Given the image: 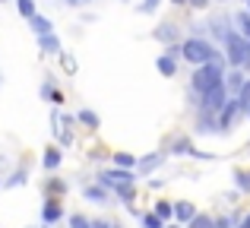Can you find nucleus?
<instances>
[{
    "label": "nucleus",
    "instance_id": "obj_1",
    "mask_svg": "<svg viewBox=\"0 0 250 228\" xmlns=\"http://www.w3.org/2000/svg\"><path fill=\"white\" fill-rule=\"evenodd\" d=\"M225 76V57L222 54H215L209 63H200V67L193 70V80H190V86H193V92H209L212 86H219V83H225L222 80Z\"/></svg>",
    "mask_w": 250,
    "mask_h": 228
},
{
    "label": "nucleus",
    "instance_id": "obj_2",
    "mask_svg": "<svg viewBox=\"0 0 250 228\" xmlns=\"http://www.w3.org/2000/svg\"><path fill=\"white\" fill-rule=\"evenodd\" d=\"M215 54H219V51H215L212 44L206 41V38H187V41L181 44V57H187L193 67H200V63H209Z\"/></svg>",
    "mask_w": 250,
    "mask_h": 228
},
{
    "label": "nucleus",
    "instance_id": "obj_3",
    "mask_svg": "<svg viewBox=\"0 0 250 228\" xmlns=\"http://www.w3.org/2000/svg\"><path fill=\"white\" fill-rule=\"evenodd\" d=\"M225 48H228V61L234 63V67H250V41L247 38H241L238 32H228L225 35Z\"/></svg>",
    "mask_w": 250,
    "mask_h": 228
},
{
    "label": "nucleus",
    "instance_id": "obj_4",
    "mask_svg": "<svg viewBox=\"0 0 250 228\" xmlns=\"http://www.w3.org/2000/svg\"><path fill=\"white\" fill-rule=\"evenodd\" d=\"M228 102V89H225V83H219V86H212L209 92H203V114H219L222 111V105Z\"/></svg>",
    "mask_w": 250,
    "mask_h": 228
},
{
    "label": "nucleus",
    "instance_id": "obj_5",
    "mask_svg": "<svg viewBox=\"0 0 250 228\" xmlns=\"http://www.w3.org/2000/svg\"><path fill=\"white\" fill-rule=\"evenodd\" d=\"M238 114H241V105H238V99H228L225 105H222V111H219V124H215V127L228 130L234 121H238Z\"/></svg>",
    "mask_w": 250,
    "mask_h": 228
},
{
    "label": "nucleus",
    "instance_id": "obj_6",
    "mask_svg": "<svg viewBox=\"0 0 250 228\" xmlns=\"http://www.w3.org/2000/svg\"><path fill=\"white\" fill-rule=\"evenodd\" d=\"M98 178H102V184H108V187L133 184V174H130V168H117V171H102Z\"/></svg>",
    "mask_w": 250,
    "mask_h": 228
},
{
    "label": "nucleus",
    "instance_id": "obj_7",
    "mask_svg": "<svg viewBox=\"0 0 250 228\" xmlns=\"http://www.w3.org/2000/svg\"><path fill=\"white\" fill-rule=\"evenodd\" d=\"M38 48H42V54H61V41H57L54 32L51 35H38Z\"/></svg>",
    "mask_w": 250,
    "mask_h": 228
},
{
    "label": "nucleus",
    "instance_id": "obj_8",
    "mask_svg": "<svg viewBox=\"0 0 250 228\" xmlns=\"http://www.w3.org/2000/svg\"><path fill=\"white\" fill-rule=\"evenodd\" d=\"M32 19V32H35V35H51V32H54V22H51L48 16H29Z\"/></svg>",
    "mask_w": 250,
    "mask_h": 228
},
{
    "label": "nucleus",
    "instance_id": "obj_9",
    "mask_svg": "<svg viewBox=\"0 0 250 228\" xmlns=\"http://www.w3.org/2000/svg\"><path fill=\"white\" fill-rule=\"evenodd\" d=\"M162 162H165V155H162V152H155V155H146V159H140V165H136V168H140L143 174H149L152 168H159Z\"/></svg>",
    "mask_w": 250,
    "mask_h": 228
},
{
    "label": "nucleus",
    "instance_id": "obj_10",
    "mask_svg": "<svg viewBox=\"0 0 250 228\" xmlns=\"http://www.w3.org/2000/svg\"><path fill=\"white\" fill-rule=\"evenodd\" d=\"M155 38H159V41H165V44H174L177 29H174L171 22H165V25H159V29H155Z\"/></svg>",
    "mask_w": 250,
    "mask_h": 228
},
{
    "label": "nucleus",
    "instance_id": "obj_11",
    "mask_svg": "<svg viewBox=\"0 0 250 228\" xmlns=\"http://www.w3.org/2000/svg\"><path fill=\"white\" fill-rule=\"evenodd\" d=\"M171 216H177L181 222H190V219L196 216V209L190 203H177V206H171Z\"/></svg>",
    "mask_w": 250,
    "mask_h": 228
},
{
    "label": "nucleus",
    "instance_id": "obj_12",
    "mask_svg": "<svg viewBox=\"0 0 250 228\" xmlns=\"http://www.w3.org/2000/svg\"><path fill=\"white\" fill-rule=\"evenodd\" d=\"M238 105H241V114H247V108H250V80L241 83V89H238Z\"/></svg>",
    "mask_w": 250,
    "mask_h": 228
},
{
    "label": "nucleus",
    "instance_id": "obj_13",
    "mask_svg": "<svg viewBox=\"0 0 250 228\" xmlns=\"http://www.w3.org/2000/svg\"><path fill=\"white\" fill-rule=\"evenodd\" d=\"M159 73H162V76H174V73H177L174 57H168V54H162V57H159Z\"/></svg>",
    "mask_w": 250,
    "mask_h": 228
},
{
    "label": "nucleus",
    "instance_id": "obj_14",
    "mask_svg": "<svg viewBox=\"0 0 250 228\" xmlns=\"http://www.w3.org/2000/svg\"><path fill=\"white\" fill-rule=\"evenodd\" d=\"M42 165L48 168V171H54V168L61 165V152H57V149H44V159H42Z\"/></svg>",
    "mask_w": 250,
    "mask_h": 228
},
{
    "label": "nucleus",
    "instance_id": "obj_15",
    "mask_svg": "<svg viewBox=\"0 0 250 228\" xmlns=\"http://www.w3.org/2000/svg\"><path fill=\"white\" fill-rule=\"evenodd\" d=\"M42 219H44V222H57V219H61V206H57V203H48L42 209Z\"/></svg>",
    "mask_w": 250,
    "mask_h": 228
},
{
    "label": "nucleus",
    "instance_id": "obj_16",
    "mask_svg": "<svg viewBox=\"0 0 250 228\" xmlns=\"http://www.w3.org/2000/svg\"><path fill=\"white\" fill-rule=\"evenodd\" d=\"M16 10H19V16H35V0H16Z\"/></svg>",
    "mask_w": 250,
    "mask_h": 228
},
{
    "label": "nucleus",
    "instance_id": "obj_17",
    "mask_svg": "<svg viewBox=\"0 0 250 228\" xmlns=\"http://www.w3.org/2000/svg\"><path fill=\"white\" fill-rule=\"evenodd\" d=\"M241 83H244V73H241V70H234V73H228L225 89H234V92H238V89H241Z\"/></svg>",
    "mask_w": 250,
    "mask_h": 228
},
{
    "label": "nucleus",
    "instance_id": "obj_18",
    "mask_svg": "<svg viewBox=\"0 0 250 228\" xmlns=\"http://www.w3.org/2000/svg\"><path fill=\"white\" fill-rule=\"evenodd\" d=\"M114 165L117 168H133L136 162H133V155H127V152H114Z\"/></svg>",
    "mask_w": 250,
    "mask_h": 228
},
{
    "label": "nucleus",
    "instance_id": "obj_19",
    "mask_svg": "<svg viewBox=\"0 0 250 228\" xmlns=\"http://www.w3.org/2000/svg\"><path fill=\"white\" fill-rule=\"evenodd\" d=\"M238 22H241V32H238V35L250 41V13H241V16H238Z\"/></svg>",
    "mask_w": 250,
    "mask_h": 228
},
{
    "label": "nucleus",
    "instance_id": "obj_20",
    "mask_svg": "<svg viewBox=\"0 0 250 228\" xmlns=\"http://www.w3.org/2000/svg\"><path fill=\"white\" fill-rule=\"evenodd\" d=\"M85 200H92V203H102V200H104V190H102V187H85Z\"/></svg>",
    "mask_w": 250,
    "mask_h": 228
},
{
    "label": "nucleus",
    "instance_id": "obj_21",
    "mask_svg": "<svg viewBox=\"0 0 250 228\" xmlns=\"http://www.w3.org/2000/svg\"><path fill=\"white\" fill-rule=\"evenodd\" d=\"M143 228H162V219L155 216V212L152 216H143Z\"/></svg>",
    "mask_w": 250,
    "mask_h": 228
},
{
    "label": "nucleus",
    "instance_id": "obj_22",
    "mask_svg": "<svg viewBox=\"0 0 250 228\" xmlns=\"http://www.w3.org/2000/svg\"><path fill=\"white\" fill-rule=\"evenodd\" d=\"M190 228H212V222H209L206 216H193L190 219Z\"/></svg>",
    "mask_w": 250,
    "mask_h": 228
},
{
    "label": "nucleus",
    "instance_id": "obj_23",
    "mask_svg": "<svg viewBox=\"0 0 250 228\" xmlns=\"http://www.w3.org/2000/svg\"><path fill=\"white\" fill-rule=\"evenodd\" d=\"M80 121L89 124V127H98V114H92V111H80Z\"/></svg>",
    "mask_w": 250,
    "mask_h": 228
},
{
    "label": "nucleus",
    "instance_id": "obj_24",
    "mask_svg": "<svg viewBox=\"0 0 250 228\" xmlns=\"http://www.w3.org/2000/svg\"><path fill=\"white\" fill-rule=\"evenodd\" d=\"M155 216H159V219H171V203H159V206H155Z\"/></svg>",
    "mask_w": 250,
    "mask_h": 228
},
{
    "label": "nucleus",
    "instance_id": "obj_25",
    "mask_svg": "<svg viewBox=\"0 0 250 228\" xmlns=\"http://www.w3.org/2000/svg\"><path fill=\"white\" fill-rule=\"evenodd\" d=\"M234 178H238V187H241V190H250V174L238 171V174H234Z\"/></svg>",
    "mask_w": 250,
    "mask_h": 228
},
{
    "label": "nucleus",
    "instance_id": "obj_26",
    "mask_svg": "<svg viewBox=\"0 0 250 228\" xmlns=\"http://www.w3.org/2000/svg\"><path fill=\"white\" fill-rule=\"evenodd\" d=\"M70 228H89V219H83V216H70Z\"/></svg>",
    "mask_w": 250,
    "mask_h": 228
},
{
    "label": "nucleus",
    "instance_id": "obj_27",
    "mask_svg": "<svg viewBox=\"0 0 250 228\" xmlns=\"http://www.w3.org/2000/svg\"><path fill=\"white\" fill-rule=\"evenodd\" d=\"M155 6H159V0H143V3H140V13H152Z\"/></svg>",
    "mask_w": 250,
    "mask_h": 228
},
{
    "label": "nucleus",
    "instance_id": "obj_28",
    "mask_svg": "<svg viewBox=\"0 0 250 228\" xmlns=\"http://www.w3.org/2000/svg\"><path fill=\"white\" fill-rule=\"evenodd\" d=\"M61 61H63V67H67V70H70V73H73V70H76V61H73V57H70V54H63V57H61Z\"/></svg>",
    "mask_w": 250,
    "mask_h": 228
},
{
    "label": "nucleus",
    "instance_id": "obj_29",
    "mask_svg": "<svg viewBox=\"0 0 250 228\" xmlns=\"http://www.w3.org/2000/svg\"><path fill=\"white\" fill-rule=\"evenodd\" d=\"M89 228H111V222H104V219H98V222H89Z\"/></svg>",
    "mask_w": 250,
    "mask_h": 228
},
{
    "label": "nucleus",
    "instance_id": "obj_30",
    "mask_svg": "<svg viewBox=\"0 0 250 228\" xmlns=\"http://www.w3.org/2000/svg\"><path fill=\"white\" fill-rule=\"evenodd\" d=\"M67 3H70V6H85L89 0H67Z\"/></svg>",
    "mask_w": 250,
    "mask_h": 228
},
{
    "label": "nucleus",
    "instance_id": "obj_31",
    "mask_svg": "<svg viewBox=\"0 0 250 228\" xmlns=\"http://www.w3.org/2000/svg\"><path fill=\"white\" fill-rule=\"evenodd\" d=\"M212 228H228V219H219V222H215Z\"/></svg>",
    "mask_w": 250,
    "mask_h": 228
},
{
    "label": "nucleus",
    "instance_id": "obj_32",
    "mask_svg": "<svg viewBox=\"0 0 250 228\" xmlns=\"http://www.w3.org/2000/svg\"><path fill=\"white\" fill-rule=\"evenodd\" d=\"M241 228H250V216H247V219H244V222H241Z\"/></svg>",
    "mask_w": 250,
    "mask_h": 228
},
{
    "label": "nucleus",
    "instance_id": "obj_33",
    "mask_svg": "<svg viewBox=\"0 0 250 228\" xmlns=\"http://www.w3.org/2000/svg\"><path fill=\"white\" fill-rule=\"evenodd\" d=\"M171 3H190V0H171Z\"/></svg>",
    "mask_w": 250,
    "mask_h": 228
},
{
    "label": "nucleus",
    "instance_id": "obj_34",
    "mask_svg": "<svg viewBox=\"0 0 250 228\" xmlns=\"http://www.w3.org/2000/svg\"><path fill=\"white\" fill-rule=\"evenodd\" d=\"M247 6H250V0H247Z\"/></svg>",
    "mask_w": 250,
    "mask_h": 228
},
{
    "label": "nucleus",
    "instance_id": "obj_35",
    "mask_svg": "<svg viewBox=\"0 0 250 228\" xmlns=\"http://www.w3.org/2000/svg\"><path fill=\"white\" fill-rule=\"evenodd\" d=\"M247 111H250V108H247Z\"/></svg>",
    "mask_w": 250,
    "mask_h": 228
},
{
    "label": "nucleus",
    "instance_id": "obj_36",
    "mask_svg": "<svg viewBox=\"0 0 250 228\" xmlns=\"http://www.w3.org/2000/svg\"><path fill=\"white\" fill-rule=\"evenodd\" d=\"M111 228H114V225H111Z\"/></svg>",
    "mask_w": 250,
    "mask_h": 228
}]
</instances>
